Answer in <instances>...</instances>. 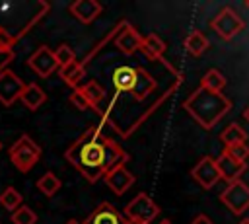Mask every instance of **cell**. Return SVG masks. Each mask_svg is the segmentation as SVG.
I'll return each instance as SVG.
<instances>
[{"label":"cell","instance_id":"obj_28","mask_svg":"<svg viewBox=\"0 0 249 224\" xmlns=\"http://www.w3.org/2000/svg\"><path fill=\"white\" fill-rule=\"evenodd\" d=\"M16 43H18V35L8 31L6 27H0V55H12Z\"/></svg>","mask_w":249,"mask_h":224},{"label":"cell","instance_id":"obj_15","mask_svg":"<svg viewBox=\"0 0 249 224\" xmlns=\"http://www.w3.org/2000/svg\"><path fill=\"white\" fill-rule=\"evenodd\" d=\"M156 90V80H154V76L148 72V70H144V68H136V80H134V86H132V97L136 99V101H142V99H146L152 92Z\"/></svg>","mask_w":249,"mask_h":224},{"label":"cell","instance_id":"obj_10","mask_svg":"<svg viewBox=\"0 0 249 224\" xmlns=\"http://www.w3.org/2000/svg\"><path fill=\"white\" fill-rule=\"evenodd\" d=\"M191 175H193V179H195L200 187H204V189H212V187L218 183V179H220L216 162H214V158H210V156H204L202 160H198L196 166L191 169Z\"/></svg>","mask_w":249,"mask_h":224},{"label":"cell","instance_id":"obj_22","mask_svg":"<svg viewBox=\"0 0 249 224\" xmlns=\"http://www.w3.org/2000/svg\"><path fill=\"white\" fill-rule=\"evenodd\" d=\"M185 47H187V51H189L193 56H200V55L208 49V39H206V35H204L202 31L195 29V31H191V33L187 35Z\"/></svg>","mask_w":249,"mask_h":224},{"label":"cell","instance_id":"obj_8","mask_svg":"<svg viewBox=\"0 0 249 224\" xmlns=\"http://www.w3.org/2000/svg\"><path fill=\"white\" fill-rule=\"evenodd\" d=\"M25 88V82L10 68L0 72V103L12 105L19 99L21 92Z\"/></svg>","mask_w":249,"mask_h":224},{"label":"cell","instance_id":"obj_11","mask_svg":"<svg viewBox=\"0 0 249 224\" xmlns=\"http://www.w3.org/2000/svg\"><path fill=\"white\" fill-rule=\"evenodd\" d=\"M103 181L107 183V187L115 193V195H124V191H128L134 183V175L132 171L126 169V166H117L113 169H109L103 175Z\"/></svg>","mask_w":249,"mask_h":224},{"label":"cell","instance_id":"obj_31","mask_svg":"<svg viewBox=\"0 0 249 224\" xmlns=\"http://www.w3.org/2000/svg\"><path fill=\"white\" fill-rule=\"evenodd\" d=\"M191 224H214V222H212V220H210L206 214H198V216H196V218H195Z\"/></svg>","mask_w":249,"mask_h":224},{"label":"cell","instance_id":"obj_1","mask_svg":"<svg viewBox=\"0 0 249 224\" xmlns=\"http://www.w3.org/2000/svg\"><path fill=\"white\" fill-rule=\"evenodd\" d=\"M64 158L89 181L95 183L109 169L117 166H124L128 162V154L109 136L101 132V127L86 129L64 152Z\"/></svg>","mask_w":249,"mask_h":224},{"label":"cell","instance_id":"obj_3","mask_svg":"<svg viewBox=\"0 0 249 224\" xmlns=\"http://www.w3.org/2000/svg\"><path fill=\"white\" fill-rule=\"evenodd\" d=\"M10 160H12V164L19 169V171H23V173H27L39 160H41V146L29 136V134H21L12 146H10Z\"/></svg>","mask_w":249,"mask_h":224},{"label":"cell","instance_id":"obj_5","mask_svg":"<svg viewBox=\"0 0 249 224\" xmlns=\"http://www.w3.org/2000/svg\"><path fill=\"white\" fill-rule=\"evenodd\" d=\"M220 201L233 214H243L249 208V185L243 183L241 179H235V181L228 183V187L220 195Z\"/></svg>","mask_w":249,"mask_h":224},{"label":"cell","instance_id":"obj_32","mask_svg":"<svg viewBox=\"0 0 249 224\" xmlns=\"http://www.w3.org/2000/svg\"><path fill=\"white\" fill-rule=\"evenodd\" d=\"M123 224H146V222H142V220H134V218H124V216H123Z\"/></svg>","mask_w":249,"mask_h":224},{"label":"cell","instance_id":"obj_26","mask_svg":"<svg viewBox=\"0 0 249 224\" xmlns=\"http://www.w3.org/2000/svg\"><path fill=\"white\" fill-rule=\"evenodd\" d=\"M12 222L14 224H35L37 222V214L27 205H21L19 208H16L12 212Z\"/></svg>","mask_w":249,"mask_h":224},{"label":"cell","instance_id":"obj_33","mask_svg":"<svg viewBox=\"0 0 249 224\" xmlns=\"http://www.w3.org/2000/svg\"><path fill=\"white\" fill-rule=\"evenodd\" d=\"M243 117H245V119H247V121H249V107H247V109H245V111H243Z\"/></svg>","mask_w":249,"mask_h":224},{"label":"cell","instance_id":"obj_4","mask_svg":"<svg viewBox=\"0 0 249 224\" xmlns=\"http://www.w3.org/2000/svg\"><path fill=\"white\" fill-rule=\"evenodd\" d=\"M210 27H212V31H214L220 39L230 41V39H233V37L245 27V23H243V19L239 18V14H237L233 8L224 6V8L210 19Z\"/></svg>","mask_w":249,"mask_h":224},{"label":"cell","instance_id":"obj_21","mask_svg":"<svg viewBox=\"0 0 249 224\" xmlns=\"http://www.w3.org/2000/svg\"><path fill=\"white\" fill-rule=\"evenodd\" d=\"M220 140L224 142L226 148H230V146H237V144H245V140H247V132H245L237 123H231V125H228V127L222 131Z\"/></svg>","mask_w":249,"mask_h":224},{"label":"cell","instance_id":"obj_25","mask_svg":"<svg viewBox=\"0 0 249 224\" xmlns=\"http://www.w3.org/2000/svg\"><path fill=\"white\" fill-rule=\"evenodd\" d=\"M37 187H39V191H41L45 197H53L54 193H58V189L62 187V183H60V179H58L53 171H47V173H43V175L37 179Z\"/></svg>","mask_w":249,"mask_h":224},{"label":"cell","instance_id":"obj_13","mask_svg":"<svg viewBox=\"0 0 249 224\" xmlns=\"http://www.w3.org/2000/svg\"><path fill=\"white\" fill-rule=\"evenodd\" d=\"M68 12L80 21V23H91L97 19L103 12V6L97 0H76L68 6Z\"/></svg>","mask_w":249,"mask_h":224},{"label":"cell","instance_id":"obj_18","mask_svg":"<svg viewBox=\"0 0 249 224\" xmlns=\"http://www.w3.org/2000/svg\"><path fill=\"white\" fill-rule=\"evenodd\" d=\"M58 76L62 78V82L66 86H70V88L76 90L78 84L82 82V78L86 76V64L80 62V60H72V62H68V64H64V66L58 68Z\"/></svg>","mask_w":249,"mask_h":224},{"label":"cell","instance_id":"obj_36","mask_svg":"<svg viewBox=\"0 0 249 224\" xmlns=\"http://www.w3.org/2000/svg\"><path fill=\"white\" fill-rule=\"evenodd\" d=\"M245 8H247V10H249V0H247V2H245Z\"/></svg>","mask_w":249,"mask_h":224},{"label":"cell","instance_id":"obj_27","mask_svg":"<svg viewBox=\"0 0 249 224\" xmlns=\"http://www.w3.org/2000/svg\"><path fill=\"white\" fill-rule=\"evenodd\" d=\"M53 55H54V60H56L58 68H60V66H64V64H68V62H72V60H76V53H74V51H72V47H70V45H66V43L58 45V47L53 51Z\"/></svg>","mask_w":249,"mask_h":224},{"label":"cell","instance_id":"obj_34","mask_svg":"<svg viewBox=\"0 0 249 224\" xmlns=\"http://www.w3.org/2000/svg\"><path fill=\"white\" fill-rule=\"evenodd\" d=\"M66 224H82V222H78V220H68Z\"/></svg>","mask_w":249,"mask_h":224},{"label":"cell","instance_id":"obj_24","mask_svg":"<svg viewBox=\"0 0 249 224\" xmlns=\"http://www.w3.org/2000/svg\"><path fill=\"white\" fill-rule=\"evenodd\" d=\"M226 86V78L218 68H210L202 78H200V88L208 92H222Z\"/></svg>","mask_w":249,"mask_h":224},{"label":"cell","instance_id":"obj_37","mask_svg":"<svg viewBox=\"0 0 249 224\" xmlns=\"http://www.w3.org/2000/svg\"><path fill=\"white\" fill-rule=\"evenodd\" d=\"M0 150H2V142H0Z\"/></svg>","mask_w":249,"mask_h":224},{"label":"cell","instance_id":"obj_14","mask_svg":"<svg viewBox=\"0 0 249 224\" xmlns=\"http://www.w3.org/2000/svg\"><path fill=\"white\" fill-rule=\"evenodd\" d=\"M82 224H123V214L111 203H101L93 208V212L88 214Z\"/></svg>","mask_w":249,"mask_h":224},{"label":"cell","instance_id":"obj_19","mask_svg":"<svg viewBox=\"0 0 249 224\" xmlns=\"http://www.w3.org/2000/svg\"><path fill=\"white\" fill-rule=\"evenodd\" d=\"M19 101L29 109V111H37L45 101H47V93L43 92V88H39V84H25Z\"/></svg>","mask_w":249,"mask_h":224},{"label":"cell","instance_id":"obj_20","mask_svg":"<svg viewBox=\"0 0 249 224\" xmlns=\"http://www.w3.org/2000/svg\"><path fill=\"white\" fill-rule=\"evenodd\" d=\"M80 92H82V95L88 99V103H89V107L91 109H95V111H99V103L105 99V90H103V86L99 84V82H95V80H89V82H86L82 88H78Z\"/></svg>","mask_w":249,"mask_h":224},{"label":"cell","instance_id":"obj_23","mask_svg":"<svg viewBox=\"0 0 249 224\" xmlns=\"http://www.w3.org/2000/svg\"><path fill=\"white\" fill-rule=\"evenodd\" d=\"M23 205V197L21 193L16 189V187H6L2 193H0V206L8 212H14L16 208H19Z\"/></svg>","mask_w":249,"mask_h":224},{"label":"cell","instance_id":"obj_17","mask_svg":"<svg viewBox=\"0 0 249 224\" xmlns=\"http://www.w3.org/2000/svg\"><path fill=\"white\" fill-rule=\"evenodd\" d=\"M140 51L150 58V60H160V62H165L163 58V53H165V43L156 35V33H148L142 37V43H140Z\"/></svg>","mask_w":249,"mask_h":224},{"label":"cell","instance_id":"obj_16","mask_svg":"<svg viewBox=\"0 0 249 224\" xmlns=\"http://www.w3.org/2000/svg\"><path fill=\"white\" fill-rule=\"evenodd\" d=\"M134 80H136V68L134 66H117L111 74V82L115 86V90L119 93L123 92H132V86H134Z\"/></svg>","mask_w":249,"mask_h":224},{"label":"cell","instance_id":"obj_2","mask_svg":"<svg viewBox=\"0 0 249 224\" xmlns=\"http://www.w3.org/2000/svg\"><path fill=\"white\" fill-rule=\"evenodd\" d=\"M183 109L202 129L210 131L231 109V101L222 92H208L204 88H198L185 99Z\"/></svg>","mask_w":249,"mask_h":224},{"label":"cell","instance_id":"obj_7","mask_svg":"<svg viewBox=\"0 0 249 224\" xmlns=\"http://www.w3.org/2000/svg\"><path fill=\"white\" fill-rule=\"evenodd\" d=\"M115 47L124 53V55H134L136 51H140V43H142V35L128 23V21H121L115 29Z\"/></svg>","mask_w":249,"mask_h":224},{"label":"cell","instance_id":"obj_6","mask_svg":"<svg viewBox=\"0 0 249 224\" xmlns=\"http://www.w3.org/2000/svg\"><path fill=\"white\" fill-rule=\"evenodd\" d=\"M160 214V206L154 203V199L146 193H138L126 206H124V218H134L150 224Z\"/></svg>","mask_w":249,"mask_h":224},{"label":"cell","instance_id":"obj_29","mask_svg":"<svg viewBox=\"0 0 249 224\" xmlns=\"http://www.w3.org/2000/svg\"><path fill=\"white\" fill-rule=\"evenodd\" d=\"M224 150L241 164H247V160H249V146L247 144H237V146H230V148H224Z\"/></svg>","mask_w":249,"mask_h":224},{"label":"cell","instance_id":"obj_9","mask_svg":"<svg viewBox=\"0 0 249 224\" xmlns=\"http://www.w3.org/2000/svg\"><path fill=\"white\" fill-rule=\"evenodd\" d=\"M29 68L39 76V78H49L54 70H58V64L54 60L53 51L47 45H41L29 58H27Z\"/></svg>","mask_w":249,"mask_h":224},{"label":"cell","instance_id":"obj_30","mask_svg":"<svg viewBox=\"0 0 249 224\" xmlns=\"http://www.w3.org/2000/svg\"><path fill=\"white\" fill-rule=\"evenodd\" d=\"M70 103L78 109V111H86V109H91L89 107V103H88V99L82 95V92L76 88V90H72V93H70Z\"/></svg>","mask_w":249,"mask_h":224},{"label":"cell","instance_id":"obj_35","mask_svg":"<svg viewBox=\"0 0 249 224\" xmlns=\"http://www.w3.org/2000/svg\"><path fill=\"white\" fill-rule=\"evenodd\" d=\"M239 224H249V218H245V220H241Z\"/></svg>","mask_w":249,"mask_h":224},{"label":"cell","instance_id":"obj_12","mask_svg":"<svg viewBox=\"0 0 249 224\" xmlns=\"http://www.w3.org/2000/svg\"><path fill=\"white\" fill-rule=\"evenodd\" d=\"M214 162H216V168H218L220 179H226L228 183H231V181L239 179V177H241V173H243V171H245V168H247V164L237 162V160H235L233 156H230L226 150H222V152H220V156H218Z\"/></svg>","mask_w":249,"mask_h":224}]
</instances>
